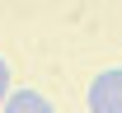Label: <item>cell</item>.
<instances>
[{
	"label": "cell",
	"mask_w": 122,
	"mask_h": 113,
	"mask_svg": "<svg viewBox=\"0 0 122 113\" xmlns=\"http://www.w3.org/2000/svg\"><path fill=\"white\" fill-rule=\"evenodd\" d=\"M89 108L94 113H122V66H108L89 80Z\"/></svg>",
	"instance_id": "6da1fadb"
},
{
	"label": "cell",
	"mask_w": 122,
	"mask_h": 113,
	"mask_svg": "<svg viewBox=\"0 0 122 113\" xmlns=\"http://www.w3.org/2000/svg\"><path fill=\"white\" fill-rule=\"evenodd\" d=\"M10 80H14V75H10V61L0 57V104H5V94H10Z\"/></svg>",
	"instance_id": "3957f363"
},
{
	"label": "cell",
	"mask_w": 122,
	"mask_h": 113,
	"mask_svg": "<svg viewBox=\"0 0 122 113\" xmlns=\"http://www.w3.org/2000/svg\"><path fill=\"white\" fill-rule=\"evenodd\" d=\"M0 108H10V113H56V104H52L42 90H10Z\"/></svg>",
	"instance_id": "7a4b0ae2"
}]
</instances>
